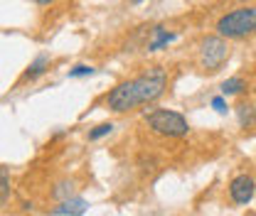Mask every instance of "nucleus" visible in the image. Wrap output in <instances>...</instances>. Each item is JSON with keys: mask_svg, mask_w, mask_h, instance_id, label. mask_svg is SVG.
I'll return each mask as SVG.
<instances>
[{"mask_svg": "<svg viewBox=\"0 0 256 216\" xmlns=\"http://www.w3.org/2000/svg\"><path fill=\"white\" fill-rule=\"evenodd\" d=\"M165 84H168V74L153 66L148 69L146 74L130 79V81H121L114 91L106 96V106L116 113H126L136 106H146V103H153L156 98L162 96L165 91Z\"/></svg>", "mask_w": 256, "mask_h": 216, "instance_id": "1", "label": "nucleus"}, {"mask_svg": "<svg viewBox=\"0 0 256 216\" xmlns=\"http://www.w3.org/2000/svg\"><path fill=\"white\" fill-rule=\"evenodd\" d=\"M86 209H89V204H86L84 199H79V197H69V199L60 202V207L52 209V214L54 216H82Z\"/></svg>", "mask_w": 256, "mask_h": 216, "instance_id": "6", "label": "nucleus"}, {"mask_svg": "<svg viewBox=\"0 0 256 216\" xmlns=\"http://www.w3.org/2000/svg\"><path fill=\"white\" fill-rule=\"evenodd\" d=\"M244 89H246V84H244L242 76H232V79L222 81V86H220L222 96H234V93H242Z\"/></svg>", "mask_w": 256, "mask_h": 216, "instance_id": "9", "label": "nucleus"}, {"mask_svg": "<svg viewBox=\"0 0 256 216\" xmlns=\"http://www.w3.org/2000/svg\"><path fill=\"white\" fill-rule=\"evenodd\" d=\"M133 2H136V5H138V2H143V0H133Z\"/></svg>", "mask_w": 256, "mask_h": 216, "instance_id": "17", "label": "nucleus"}, {"mask_svg": "<svg viewBox=\"0 0 256 216\" xmlns=\"http://www.w3.org/2000/svg\"><path fill=\"white\" fill-rule=\"evenodd\" d=\"M242 2H246V0H242Z\"/></svg>", "mask_w": 256, "mask_h": 216, "instance_id": "19", "label": "nucleus"}, {"mask_svg": "<svg viewBox=\"0 0 256 216\" xmlns=\"http://www.w3.org/2000/svg\"><path fill=\"white\" fill-rule=\"evenodd\" d=\"M146 123L153 133L165 135V138H185L190 133V125L188 118L178 111H168V108H158V111H150L146 113Z\"/></svg>", "mask_w": 256, "mask_h": 216, "instance_id": "3", "label": "nucleus"}, {"mask_svg": "<svg viewBox=\"0 0 256 216\" xmlns=\"http://www.w3.org/2000/svg\"><path fill=\"white\" fill-rule=\"evenodd\" d=\"M226 59H229V44L222 34L217 37L212 34L200 42V66L204 71H220Z\"/></svg>", "mask_w": 256, "mask_h": 216, "instance_id": "4", "label": "nucleus"}, {"mask_svg": "<svg viewBox=\"0 0 256 216\" xmlns=\"http://www.w3.org/2000/svg\"><path fill=\"white\" fill-rule=\"evenodd\" d=\"M50 66V57L47 54H40L34 62L28 66V71H25V79H37L40 74H44V69Z\"/></svg>", "mask_w": 256, "mask_h": 216, "instance_id": "10", "label": "nucleus"}, {"mask_svg": "<svg viewBox=\"0 0 256 216\" xmlns=\"http://www.w3.org/2000/svg\"><path fill=\"white\" fill-rule=\"evenodd\" d=\"M212 108H214L217 113H226V111H229V106H226V101H224L222 96H214V98H212Z\"/></svg>", "mask_w": 256, "mask_h": 216, "instance_id": "15", "label": "nucleus"}, {"mask_svg": "<svg viewBox=\"0 0 256 216\" xmlns=\"http://www.w3.org/2000/svg\"><path fill=\"white\" fill-rule=\"evenodd\" d=\"M114 130V125L111 123H101V125H96L94 130L89 133V140H98V138H104V135H108Z\"/></svg>", "mask_w": 256, "mask_h": 216, "instance_id": "14", "label": "nucleus"}, {"mask_svg": "<svg viewBox=\"0 0 256 216\" xmlns=\"http://www.w3.org/2000/svg\"><path fill=\"white\" fill-rule=\"evenodd\" d=\"M254 93H256V86H254Z\"/></svg>", "mask_w": 256, "mask_h": 216, "instance_id": "18", "label": "nucleus"}, {"mask_svg": "<svg viewBox=\"0 0 256 216\" xmlns=\"http://www.w3.org/2000/svg\"><path fill=\"white\" fill-rule=\"evenodd\" d=\"M32 2H37V5H50V2H54V0H32Z\"/></svg>", "mask_w": 256, "mask_h": 216, "instance_id": "16", "label": "nucleus"}, {"mask_svg": "<svg viewBox=\"0 0 256 216\" xmlns=\"http://www.w3.org/2000/svg\"><path fill=\"white\" fill-rule=\"evenodd\" d=\"M10 197V180H8V167H0V199L2 204H8Z\"/></svg>", "mask_w": 256, "mask_h": 216, "instance_id": "12", "label": "nucleus"}, {"mask_svg": "<svg viewBox=\"0 0 256 216\" xmlns=\"http://www.w3.org/2000/svg\"><path fill=\"white\" fill-rule=\"evenodd\" d=\"M96 69L94 66H89V64H76L74 69H69V76L72 79H79V76H92Z\"/></svg>", "mask_w": 256, "mask_h": 216, "instance_id": "13", "label": "nucleus"}, {"mask_svg": "<svg viewBox=\"0 0 256 216\" xmlns=\"http://www.w3.org/2000/svg\"><path fill=\"white\" fill-rule=\"evenodd\" d=\"M254 192H256V185L249 175H239V177H234V180L229 182V197H232V202L239 204V207H246V204L254 199Z\"/></svg>", "mask_w": 256, "mask_h": 216, "instance_id": "5", "label": "nucleus"}, {"mask_svg": "<svg viewBox=\"0 0 256 216\" xmlns=\"http://www.w3.org/2000/svg\"><path fill=\"white\" fill-rule=\"evenodd\" d=\"M72 192H74V182H60V185L52 189V197L54 199H69L72 197Z\"/></svg>", "mask_w": 256, "mask_h": 216, "instance_id": "11", "label": "nucleus"}, {"mask_svg": "<svg viewBox=\"0 0 256 216\" xmlns=\"http://www.w3.org/2000/svg\"><path fill=\"white\" fill-rule=\"evenodd\" d=\"M236 121L242 128H254L256 125V106L254 103H239L236 106Z\"/></svg>", "mask_w": 256, "mask_h": 216, "instance_id": "7", "label": "nucleus"}, {"mask_svg": "<svg viewBox=\"0 0 256 216\" xmlns=\"http://www.w3.org/2000/svg\"><path fill=\"white\" fill-rule=\"evenodd\" d=\"M249 32H256V7L249 5L226 12L217 22V34H222L224 39H239Z\"/></svg>", "mask_w": 256, "mask_h": 216, "instance_id": "2", "label": "nucleus"}, {"mask_svg": "<svg viewBox=\"0 0 256 216\" xmlns=\"http://www.w3.org/2000/svg\"><path fill=\"white\" fill-rule=\"evenodd\" d=\"M172 39H175V34H172V32H168L165 27H153V39L148 42V52H158L160 47L170 44Z\"/></svg>", "mask_w": 256, "mask_h": 216, "instance_id": "8", "label": "nucleus"}]
</instances>
